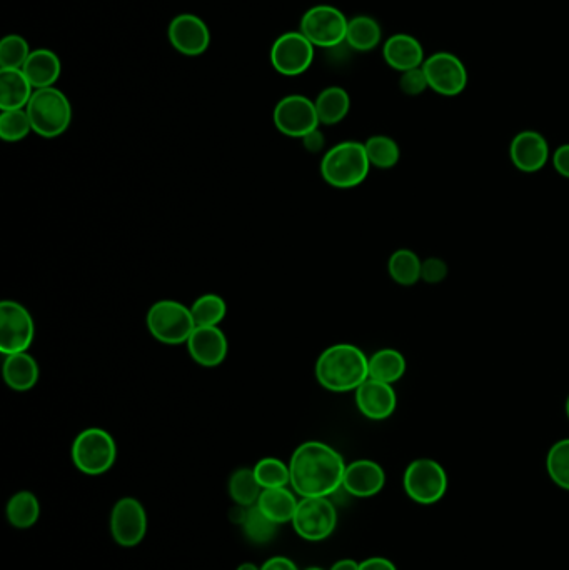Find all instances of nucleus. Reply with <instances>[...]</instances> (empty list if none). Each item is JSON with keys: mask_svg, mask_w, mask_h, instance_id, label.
<instances>
[{"mask_svg": "<svg viewBox=\"0 0 569 570\" xmlns=\"http://www.w3.org/2000/svg\"><path fill=\"white\" fill-rule=\"evenodd\" d=\"M346 462L331 445L309 440L294 450L289 460L291 489L301 499L331 497L343 489Z\"/></svg>", "mask_w": 569, "mask_h": 570, "instance_id": "obj_1", "label": "nucleus"}, {"mask_svg": "<svg viewBox=\"0 0 569 570\" xmlns=\"http://www.w3.org/2000/svg\"><path fill=\"white\" fill-rule=\"evenodd\" d=\"M316 379L331 392H354L369 379V357L353 344L331 345L316 362Z\"/></svg>", "mask_w": 569, "mask_h": 570, "instance_id": "obj_2", "label": "nucleus"}, {"mask_svg": "<svg viewBox=\"0 0 569 570\" xmlns=\"http://www.w3.org/2000/svg\"><path fill=\"white\" fill-rule=\"evenodd\" d=\"M371 162L366 147L356 140H346L329 149L321 160V175L336 189H353L368 179Z\"/></svg>", "mask_w": 569, "mask_h": 570, "instance_id": "obj_3", "label": "nucleus"}, {"mask_svg": "<svg viewBox=\"0 0 569 570\" xmlns=\"http://www.w3.org/2000/svg\"><path fill=\"white\" fill-rule=\"evenodd\" d=\"M26 110L32 130L46 139H56L64 134L72 122L71 102L56 87L36 89Z\"/></svg>", "mask_w": 569, "mask_h": 570, "instance_id": "obj_4", "label": "nucleus"}, {"mask_svg": "<svg viewBox=\"0 0 569 570\" xmlns=\"http://www.w3.org/2000/svg\"><path fill=\"white\" fill-rule=\"evenodd\" d=\"M146 324L152 337L166 345L187 344L196 329L191 307L171 299L152 304L147 310Z\"/></svg>", "mask_w": 569, "mask_h": 570, "instance_id": "obj_5", "label": "nucleus"}, {"mask_svg": "<svg viewBox=\"0 0 569 570\" xmlns=\"http://www.w3.org/2000/svg\"><path fill=\"white\" fill-rule=\"evenodd\" d=\"M116 440L107 430L89 427L72 444V462L86 475H102L116 464Z\"/></svg>", "mask_w": 569, "mask_h": 570, "instance_id": "obj_6", "label": "nucleus"}, {"mask_svg": "<svg viewBox=\"0 0 569 570\" xmlns=\"http://www.w3.org/2000/svg\"><path fill=\"white\" fill-rule=\"evenodd\" d=\"M404 492L419 505L438 504L448 492V472L434 459H416L404 470Z\"/></svg>", "mask_w": 569, "mask_h": 570, "instance_id": "obj_7", "label": "nucleus"}, {"mask_svg": "<svg viewBox=\"0 0 569 570\" xmlns=\"http://www.w3.org/2000/svg\"><path fill=\"white\" fill-rule=\"evenodd\" d=\"M349 20L333 5H316L301 19V34L314 45L323 49H336L346 44Z\"/></svg>", "mask_w": 569, "mask_h": 570, "instance_id": "obj_8", "label": "nucleus"}, {"mask_svg": "<svg viewBox=\"0 0 569 570\" xmlns=\"http://www.w3.org/2000/svg\"><path fill=\"white\" fill-rule=\"evenodd\" d=\"M291 524L299 537L319 542L334 534L338 527V509L331 497L301 499Z\"/></svg>", "mask_w": 569, "mask_h": 570, "instance_id": "obj_9", "label": "nucleus"}, {"mask_svg": "<svg viewBox=\"0 0 569 570\" xmlns=\"http://www.w3.org/2000/svg\"><path fill=\"white\" fill-rule=\"evenodd\" d=\"M36 335L31 312L16 300L0 304V352L4 355L27 352Z\"/></svg>", "mask_w": 569, "mask_h": 570, "instance_id": "obj_10", "label": "nucleus"}, {"mask_svg": "<svg viewBox=\"0 0 569 570\" xmlns=\"http://www.w3.org/2000/svg\"><path fill=\"white\" fill-rule=\"evenodd\" d=\"M272 119L281 134L294 139H303L304 135L319 129L321 125L313 100L299 94L279 100Z\"/></svg>", "mask_w": 569, "mask_h": 570, "instance_id": "obj_11", "label": "nucleus"}, {"mask_svg": "<svg viewBox=\"0 0 569 570\" xmlns=\"http://www.w3.org/2000/svg\"><path fill=\"white\" fill-rule=\"evenodd\" d=\"M424 74L428 77L429 89L443 97L463 94L468 85V70L463 60L451 52H436L424 60Z\"/></svg>", "mask_w": 569, "mask_h": 570, "instance_id": "obj_12", "label": "nucleus"}, {"mask_svg": "<svg viewBox=\"0 0 569 570\" xmlns=\"http://www.w3.org/2000/svg\"><path fill=\"white\" fill-rule=\"evenodd\" d=\"M111 534L117 545L132 549L146 539L147 512L134 497L117 500L111 512Z\"/></svg>", "mask_w": 569, "mask_h": 570, "instance_id": "obj_13", "label": "nucleus"}, {"mask_svg": "<svg viewBox=\"0 0 569 570\" xmlns=\"http://www.w3.org/2000/svg\"><path fill=\"white\" fill-rule=\"evenodd\" d=\"M314 60V45L301 32H286L271 47V64L286 77L306 72Z\"/></svg>", "mask_w": 569, "mask_h": 570, "instance_id": "obj_14", "label": "nucleus"}, {"mask_svg": "<svg viewBox=\"0 0 569 570\" xmlns=\"http://www.w3.org/2000/svg\"><path fill=\"white\" fill-rule=\"evenodd\" d=\"M167 37L172 47L187 57L204 54L211 44V32L207 29L206 22L194 14L174 17L169 24Z\"/></svg>", "mask_w": 569, "mask_h": 570, "instance_id": "obj_15", "label": "nucleus"}, {"mask_svg": "<svg viewBox=\"0 0 569 570\" xmlns=\"http://www.w3.org/2000/svg\"><path fill=\"white\" fill-rule=\"evenodd\" d=\"M549 144L543 134L536 130H523L514 135L509 144V159L516 169L524 174H534L548 164Z\"/></svg>", "mask_w": 569, "mask_h": 570, "instance_id": "obj_16", "label": "nucleus"}, {"mask_svg": "<svg viewBox=\"0 0 569 570\" xmlns=\"http://www.w3.org/2000/svg\"><path fill=\"white\" fill-rule=\"evenodd\" d=\"M356 392V405L359 412L371 420H386L398 407V395L393 385L379 380L368 379L359 385Z\"/></svg>", "mask_w": 569, "mask_h": 570, "instance_id": "obj_17", "label": "nucleus"}, {"mask_svg": "<svg viewBox=\"0 0 569 570\" xmlns=\"http://www.w3.org/2000/svg\"><path fill=\"white\" fill-rule=\"evenodd\" d=\"M386 485V472L383 467L369 459L354 460L346 465L343 490L351 497L368 499L378 495Z\"/></svg>", "mask_w": 569, "mask_h": 570, "instance_id": "obj_18", "label": "nucleus"}, {"mask_svg": "<svg viewBox=\"0 0 569 570\" xmlns=\"http://www.w3.org/2000/svg\"><path fill=\"white\" fill-rule=\"evenodd\" d=\"M187 350L194 362L202 367H217L226 360L229 342L219 325L196 327L187 340Z\"/></svg>", "mask_w": 569, "mask_h": 570, "instance_id": "obj_19", "label": "nucleus"}, {"mask_svg": "<svg viewBox=\"0 0 569 570\" xmlns=\"http://www.w3.org/2000/svg\"><path fill=\"white\" fill-rule=\"evenodd\" d=\"M383 57L391 69L398 70L401 74L423 67L426 60L423 45L409 34L391 35L384 42Z\"/></svg>", "mask_w": 569, "mask_h": 570, "instance_id": "obj_20", "label": "nucleus"}, {"mask_svg": "<svg viewBox=\"0 0 569 570\" xmlns=\"http://www.w3.org/2000/svg\"><path fill=\"white\" fill-rule=\"evenodd\" d=\"M36 89L22 69H0V109H26Z\"/></svg>", "mask_w": 569, "mask_h": 570, "instance_id": "obj_21", "label": "nucleus"}, {"mask_svg": "<svg viewBox=\"0 0 569 570\" xmlns=\"http://www.w3.org/2000/svg\"><path fill=\"white\" fill-rule=\"evenodd\" d=\"M22 72L31 80L34 89H47L54 87L59 77H61V60L56 52L49 49L32 50L29 59L22 67Z\"/></svg>", "mask_w": 569, "mask_h": 570, "instance_id": "obj_22", "label": "nucleus"}, {"mask_svg": "<svg viewBox=\"0 0 569 570\" xmlns=\"http://www.w3.org/2000/svg\"><path fill=\"white\" fill-rule=\"evenodd\" d=\"M2 374L6 384L16 392H27L34 389L39 380V364L29 352L6 355Z\"/></svg>", "mask_w": 569, "mask_h": 570, "instance_id": "obj_23", "label": "nucleus"}, {"mask_svg": "<svg viewBox=\"0 0 569 570\" xmlns=\"http://www.w3.org/2000/svg\"><path fill=\"white\" fill-rule=\"evenodd\" d=\"M298 495L294 490L288 487H279V489H264L261 497L257 500V507L261 509L262 514L269 517L276 524H288L293 522L294 514L298 509Z\"/></svg>", "mask_w": 569, "mask_h": 570, "instance_id": "obj_24", "label": "nucleus"}, {"mask_svg": "<svg viewBox=\"0 0 569 570\" xmlns=\"http://www.w3.org/2000/svg\"><path fill=\"white\" fill-rule=\"evenodd\" d=\"M406 369V357L396 349H381L369 357V379L394 385L403 379Z\"/></svg>", "mask_w": 569, "mask_h": 570, "instance_id": "obj_25", "label": "nucleus"}, {"mask_svg": "<svg viewBox=\"0 0 569 570\" xmlns=\"http://www.w3.org/2000/svg\"><path fill=\"white\" fill-rule=\"evenodd\" d=\"M383 39V30L378 20L369 15H358L349 20L346 45L356 52H371Z\"/></svg>", "mask_w": 569, "mask_h": 570, "instance_id": "obj_26", "label": "nucleus"}, {"mask_svg": "<svg viewBox=\"0 0 569 570\" xmlns=\"http://www.w3.org/2000/svg\"><path fill=\"white\" fill-rule=\"evenodd\" d=\"M319 122L323 125H336L346 119L351 109V97L343 87H328L314 100Z\"/></svg>", "mask_w": 569, "mask_h": 570, "instance_id": "obj_27", "label": "nucleus"}, {"mask_svg": "<svg viewBox=\"0 0 569 570\" xmlns=\"http://www.w3.org/2000/svg\"><path fill=\"white\" fill-rule=\"evenodd\" d=\"M7 520L16 529H31L41 517V502L36 494L29 490H21L12 495L6 507Z\"/></svg>", "mask_w": 569, "mask_h": 570, "instance_id": "obj_28", "label": "nucleus"}, {"mask_svg": "<svg viewBox=\"0 0 569 570\" xmlns=\"http://www.w3.org/2000/svg\"><path fill=\"white\" fill-rule=\"evenodd\" d=\"M423 260L411 249H398L388 260L389 277L398 285L413 287L421 280Z\"/></svg>", "mask_w": 569, "mask_h": 570, "instance_id": "obj_29", "label": "nucleus"}, {"mask_svg": "<svg viewBox=\"0 0 569 570\" xmlns=\"http://www.w3.org/2000/svg\"><path fill=\"white\" fill-rule=\"evenodd\" d=\"M227 490L231 499L236 502L239 507H252L257 504V500L261 497L262 487L257 480L254 469L249 467H241V469L234 470L231 477H229V484Z\"/></svg>", "mask_w": 569, "mask_h": 570, "instance_id": "obj_30", "label": "nucleus"}, {"mask_svg": "<svg viewBox=\"0 0 569 570\" xmlns=\"http://www.w3.org/2000/svg\"><path fill=\"white\" fill-rule=\"evenodd\" d=\"M244 535L251 540L252 544H269L277 534L279 524L272 522L269 517L262 514L257 505L242 507L241 520Z\"/></svg>", "mask_w": 569, "mask_h": 570, "instance_id": "obj_31", "label": "nucleus"}, {"mask_svg": "<svg viewBox=\"0 0 569 570\" xmlns=\"http://www.w3.org/2000/svg\"><path fill=\"white\" fill-rule=\"evenodd\" d=\"M371 167L388 170L398 165L401 159V149L398 142L388 135H373L364 142Z\"/></svg>", "mask_w": 569, "mask_h": 570, "instance_id": "obj_32", "label": "nucleus"}, {"mask_svg": "<svg viewBox=\"0 0 569 570\" xmlns=\"http://www.w3.org/2000/svg\"><path fill=\"white\" fill-rule=\"evenodd\" d=\"M192 317L196 327H211L219 325L226 319L227 305L221 295H201L191 307Z\"/></svg>", "mask_w": 569, "mask_h": 570, "instance_id": "obj_33", "label": "nucleus"}, {"mask_svg": "<svg viewBox=\"0 0 569 570\" xmlns=\"http://www.w3.org/2000/svg\"><path fill=\"white\" fill-rule=\"evenodd\" d=\"M546 470L549 479L553 480L559 489L569 492V439H561L551 445L546 455Z\"/></svg>", "mask_w": 569, "mask_h": 570, "instance_id": "obj_34", "label": "nucleus"}, {"mask_svg": "<svg viewBox=\"0 0 569 570\" xmlns=\"http://www.w3.org/2000/svg\"><path fill=\"white\" fill-rule=\"evenodd\" d=\"M254 474L262 489H279V487H288L291 484L289 464H284L282 460L274 459V457L259 460L254 465Z\"/></svg>", "mask_w": 569, "mask_h": 570, "instance_id": "obj_35", "label": "nucleus"}, {"mask_svg": "<svg viewBox=\"0 0 569 570\" xmlns=\"http://www.w3.org/2000/svg\"><path fill=\"white\" fill-rule=\"evenodd\" d=\"M32 130L31 119L26 109L2 110L0 114V137L6 142H21Z\"/></svg>", "mask_w": 569, "mask_h": 570, "instance_id": "obj_36", "label": "nucleus"}, {"mask_svg": "<svg viewBox=\"0 0 569 570\" xmlns=\"http://www.w3.org/2000/svg\"><path fill=\"white\" fill-rule=\"evenodd\" d=\"M31 52V47L24 37L7 35L0 42V69H22Z\"/></svg>", "mask_w": 569, "mask_h": 570, "instance_id": "obj_37", "label": "nucleus"}, {"mask_svg": "<svg viewBox=\"0 0 569 570\" xmlns=\"http://www.w3.org/2000/svg\"><path fill=\"white\" fill-rule=\"evenodd\" d=\"M399 89L409 97H418V95L424 94L429 89V82L428 77L424 74L423 67L403 72L401 79H399Z\"/></svg>", "mask_w": 569, "mask_h": 570, "instance_id": "obj_38", "label": "nucleus"}, {"mask_svg": "<svg viewBox=\"0 0 569 570\" xmlns=\"http://www.w3.org/2000/svg\"><path fill=\"white\" fill-rule=\"evenodd\" d=\"M449 274V267L446 260L439 257H428L421 264V280L429 285H438L443 282Z\"/></svg>", "mask_w": 569, "mask_h": 570, "instance_id": "obj_39", "label": "nucleus"}, {"mask_svg": "<svg viewBox=\"0 0 569 570\" xmlns=\"http://www.w3.org/2000/svg\"><path fill=\"white\" fill-rule=\"evenodd\" d=\"M553 167L564 179H569V144L559 145L551 157Z\"/></svg>", "mask_w": 569, "mask_h": 570, "instance_id": "obj_40", "label": "nucleus"}, {"mask_svg": "<svg viewBox=\"0 0 569 570\" xmlns=\"http://www.w3.org/2000/svg\"><path fill=\"white\" fill-rule=\"evenodd\" d=\"M359 570H398V567L386 557H369L359 562Z\"/></svg>", "mask_w": 569, "mask_h": 570, "instance_id": "obj_41", "label": "nucleus"}, {"mask_svg": "<svg viewBox=\"0 0 569 570\" xmlns=\"http://www.w3.org/2000/svg\"><path fill=\"white\" fill-rule=\"evenodd\" d=\"M301 140H303L304 149L309 150V152H313V154L321 152V150L324 149V142H326V140H324L323 132L319 129L309 132L308 135H304Z\"/></svg>", "mask_w": 569, "mask_h": 570, "instance_id": "obj_42", "label": "nucleus"}, {"mask_svg": "<svg viewBox=\"0 0 569 570\" xmlns=\"http://www.w3.org/2000/svg\"><path fill=\"white\" fill-rule=\"evenodd\" d=\"M261 570H299L298 565L294 564L293 560L282 555H276L267 559V562L261 565Z\"/></svg>", "mask_w": 569, "mask_h": 570, "instance_id": "obj_43", "label": "nucleus"}, {"mask_svg": "<svg viewBox=\"0 0 569 570\" xmlns=\"http://www.w3.org/2000/svg\"><path fill=\"white\" fill-rule=\"evenodd\" d=\"M329 570H359V562L353 559H341Z\"/></svg>", "mask_w": 569, "mask_h": 570, "instance_id": "obj_44", "label": "nucleus"}, {"mask_svg": "<svg viewBox=\"0 0 569 570\" xmlns=\"http://www.w3.org/2000/svg\"><path fill=\"white\" fill-rule=\"evenodd\" d=\"M236 570H261V567H257L256 564H251V562H244Z\"/></svg>", "mask_w": 569, "mask_h": 570, "instance_id": "obj_45", "label": "nucleus"}, {"mask_svg": "<svg viewBox=\"0 0 569 570\" xmlns=\"http://www.w3.org/2000/svg\"><path fill=\"white\" fill-rule=\"evenodd\" d=\"M566 415H568V419H569V395H568V399H566Z\"/></svg>", "mask_w": 569, "mask_h": 570, "instance_id": "obj_46", "label": "nucleus"}, {"mask_svg": "<svg viewBox=\"0 0 569 570\" xmlns=\"http://www.w3.org/2000/svg\"><path fill=\"white\" fill-rule=\"evenodd\" d=\"M306 570H324V569H321V567H308V569Z\"/></svg>", "mask_w": 569, "mask_h": 570, "instance_id": "obj_47", "label": "nucleus"}]
</instances>
